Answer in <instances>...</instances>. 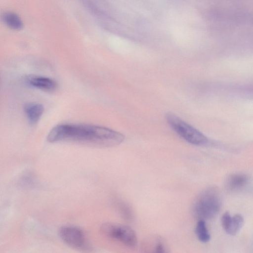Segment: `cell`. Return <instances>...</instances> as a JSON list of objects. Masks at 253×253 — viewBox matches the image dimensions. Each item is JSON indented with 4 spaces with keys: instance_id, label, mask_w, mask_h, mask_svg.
I'll return each mask as SVG.
<instances>
[{
    "instance_id": "6da1fadb",
    "label": "cell",
    "mask_w": 253,
    "mask_h": 253,
    "mask_svg": "<svg viewBox=\"0 0 253 253\" xmlns=\"http://www.w3.org/2000/svg\"><path fill=\"white\" fill-rule=\"evenodd\" d=\"M124 135L103 126L85 124H62L54 126L47 136L50 143L72 142L100 147L117 146Z\"/></svg>"
},
{
    "instance_id": "7a4b0ae2",
    "label": "cell",
    "mask_w": 253,
    "mask_h": 253,
    "mask_svg": "<svg viewBox=\"0 0 253 253\" xmlns=\"http://www.w3.org/2000/svg\"><path fill=\"white\" fill-rule=\"evenodd\" d=\"M220 208L218 194L213 188H208L201 192L195 199L192 206L194 215L199 219H210L214 217Z\"/></svg>"
},
{
    "instance_id": "3957f363",
    "label": "cell",
    "mask_w": 253,
    "mask_h": 253,
    "mask_svg": "<svg viewBox=\"0 0 253 253\" xmlns=\"http://www.w3.org/2000/svg\"><path fill=\"white\" fill-rule=\"evenodd\" d=\"M166 118L170 127L187 142L198 146L204 145L208 143L207 138L203 133L176 116L168 114Z\"/></svg>"
},
{
    "instance_id": "277c9868",
    "label": "cell",
    "mask_w": 253,
    "mask_h": 253,
    "mask_svg": "<svg viewBox=\"0 0 253 253\" xmlns=\"http://www.w3.org/2000/svg\"><path fill=\"white\" fill-rule=\"evenodd\" d=\"M100 230L107 237L118 241L128 247L134 248L137 246L136 233L127 225L108 222L101 225Z\"/></svg>"
},
{
    "instance_id": "5b68a950",
    "label": "cell",
    "mask_w": 253,
    "mask_h": 253,
    "mask_svg": "<svg viewBox=\"0 0 253 253\" xmlns=\"http://www.w3.org/2000/svg\"><path fill=\"white\" fill-rule=\"evenodd\" d=\"M59 234L62 240L72 248L82 251L91 249L85 233L78 227L63 226L59 229Z\"/></svg>"
},
{
    "instance_id": "8992f818",
    "label": "cell",
    "mask_w": 253,
    "mask_h": 253,
    "mask_svg": "<svg viewBox=\"0 0 253 253\" xmlns=\"http://www.w3.org/2000/svg\"><path fill=\"white\" fill-rule=\"evenodd\" d=\"M26 82L34 87L46 91H53L58 87L53 80L41 76L31 75L26 78Z\"/></svg>"
},
{
    "instance_id": "52a82bcc",
    "label": "cell",
    "mask_w": 253,
    "mask_h": 253,
    "mask_svg": "<svg viewBox=\"0 0 253 253\" xmlns=\"http://www.w3.org/2000/svg\"><path fill=\"white\" fill-rule=\"evenodd\" d=\"M24 111L26 118L31 125L37 124L40 120L44 111L42 104L37 103H28L24 106Z\"/></svg>"
},
{
    "instance_id": "ba28073f",
    "label": "cell",
    "mask_w": 253,
    "mask_h": 253,
    "mask_svg": "<svg viewBox=\"0 0 253 253\" xmlns=\"http://www.w3.org/2000/svg\"><path fill=\"white\" fill-rule=\"evenodd\" d=\"M143 250H148V252L164 253L167 252L166 244L160 237H152L146 240L144 244Z\"/></svg>"
},
{
    "instance_id": "9c48e42d",
    "label": "cell",
    "mask_w": 253,
    "mask_h": 253,
    "mask_svg": "<svg viewBox=\"0 0 253 253\" xmlns=\"http://www.w3.org/2000/svg\"><path fill=\"white\" fill-rule=\"evenodd\" d=\"M244 223L243 217L240 214H236L231 217L225 231L228 234L234 235L240 230Z\"/></svg>"
},
{
    "instance_id": "30bf717a",
    "label": "cell",
    "mask_w": 253,
    "mask_h": 253,
    "mask_svg": "<svg viewBox=\"0 0 253 253\" xmlns=\"http://www.w3.org/2000/svg\"><path fill=\"white\" fill-rule=\"evenodd\" d=\"M3 20L10 28L20 30L23 27V23L18 15L13 12H8L3 15Z\"/></svg>"
},
{
    "instance_id": "8fae6325",
    "label": "cell",
    "mask_w": 253,
    "mask_h": 253,
    "mask_svg": "<svg viewBox=\"0 0 253 253\" xmlns=\"http://www.w3.org/2000/svg\"><path fill=\"white\" fill-rule=\"evenodd\" d=\"M116 206L121 216L127 221H131L134 218V213L131 207L125 201L118 200Z\"/></svg>"
},
{
    "instance_id": "7c38bea8",
    "label": "cell",
    "mask_w": 253,
    "mask_h": 253,
    "mask_svg": "<svg viewBox=\"0 0 253 253\" xmlns=\"http://www.w3.org/2000/svg\"><path fill=\"white\" fill-rule=\"evenodd\" d=\"M195 233L199 240L203 243L208 242L210 240V234L205 220L199 219L195 227Z\"/></svg>"
},
{
    "instance_id": "4fadbf2b",
    "label": "cell",
    "mask_w": 253,
    "mask_h": 253,
    "mask_svg": "<svg viewBox=\"0 0 253 253\" xmlns=\"http://www.w3.org/2000/svg\"><path fill=\"white\" fill-rule=\"evenodd\" d=\"M248 181L247 175L235 174L230 176L228 180V186L231 189H237L244 186Z\"/></svg>"
}]
</instances>
